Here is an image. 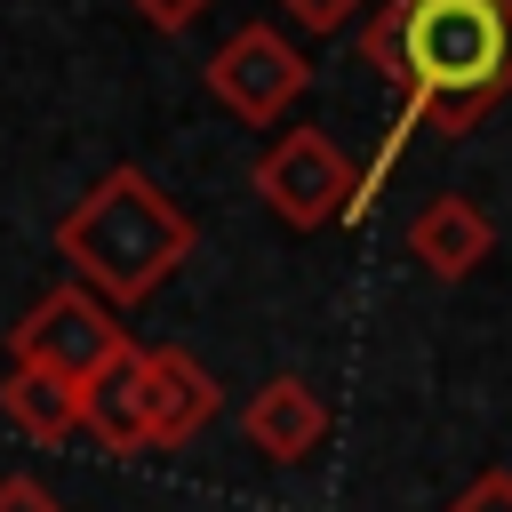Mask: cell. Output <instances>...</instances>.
I'll return each mask as SVG.
<instances>
[{"mask_svg":"<svg viewBox=\"0 0 512 512\" xmlns=\"http://www.w3.org/2000/svg\"><path fill=\"white\" fill-rule=\"evenodd\" d=\"M0 512H64V504H56V488H48V480L8 472V480H0Z\"/></svg>","mask_w":512,"mask_h":512,"instance_id":"7c38bea8","label":"cell"},{"mask_svg":"<svg viewBox=\"0 0 512 512\" xmlns=\"http://www.w3.org/2000/svg\"><path fill=\"white\" fill-rule=\"evenodd\" d=\"M488 216L464 200V192H440V200H424L416 216H408V256L432 272V280H464L480 256H488Z\"/></svg>","mask_w":512,"mask_h":512,"instance_id":"ba28073f","label":"cell"},{"mask_svg":"<svg viewBox=\"0 0 512 512\" xmlns=\"http://www.w3.org/2000/svg\"><path fill=\"white\" fill-rule=\"evenodd\" d=\"M448 512H512V472H480Z\"/></svg>","mask_w":512,"mask_h":512,"instance_id":"5bb4252c","label":"cell"},{"mask_svg":"<svg viewBox=\"0 0 512 512\" xmlns=\"http://www.w3.org/2000/svg\"><path fill=\"white\" fill-rule=\"evenodd\" d=\"M80 432H96V448H104V456H136V448H144V432H136V376H128V360H112V368L80 392Z\"/></svg>","mask_w":512,"mask_h":512,"instance_id":"30bf717a","label":"cell"},{"mask_svg":"<svg viewBox=\"0 0 512 512\" xmlns=\"http://www.w3.org/2000/svg\"><path fill=\"white\" fill-rule=\"evenodd\" d=\"M128 8H136L144 24H160V32H192V24H200L216 0H128Z\"/></svg>","mask_w":512,"mask_h":512,"instance_id":"4fadbf2b","label":"cell"},{"mask_svg":"<svg viewBox=\"0 0 512 512\" xmlns=\"http://www.w3.org/2000/svg\"><path fill=\"white\" fill-rule=\"evenodd\" d=\"M240 432H248L256 456H272V464H304V456L328 440V408H320V392H312L304 376H264L256 400L240 408Z\"/></svg>","mask_w":512,"mask_h":512,"instance_id":"52a82bcc","label":"cell"},{"mask_svg":"<svg viewBox=\"0 0 512 512\" xmlns=\"http://www.w3.org/2000/svg\"><path fill=\"white\" fill-rule=\"evenodd\" d=\"M0 416L24 432V440H64V432H80V392L64 384V376H48V368H8V384H0Z\"/></svg>","mask_w":512,"mask_h":512,"instance_id":"9c48e42d","label":"cell"},{"mask_svg":"<svg viewBox=\"0 0 512 512\" xmlns=\"http://www.w3.org/2000/svg\"><path fill=\"white\" fill-rule=\"evenodd\" d=\"M56 256L80 272L88 296H104V304H144V296L192 256V216H184L136 160H112V168L56 216Z\"/></svg>","mask_w":512,"mask_h":512,"instance_id":"7a4b0ae2","label":"cell"},{"mask_svg":"<svg viewBox=\"0 0 512 512\" xmlns=\"http://www.w3.org/2000/svg\"><path fill=\"white\" fill-rule=\"evenodd\" d=\"M288 8V24H304L312 40H328V32H344L352 16H360V0H280Z\"/></svg>","mask_w":512,"mask_h":512,"instance_id":"8fae6325","label":"cell"},{"mask_svg":"<svg viewBox=\"0 0 512 512\" xmlns=\"http://www.w3.org/2000/svg\"><path fill=\"white\" fill-rule=\"evenodd\" d=\"M136 344H128V328H120V312L104 304V296H88L80 280H64V288H48L16 328H8V360L16 368H48V376H64L72 392H88L112 360H128Z\"/></svg>","mask_w":512,"mask_h":512,"instance_id":"3957f363","label":"cell"},{"mask_svg":"<svg viewBox=\"0 0 512 512\" xmlns=\"http://www.w3.org/2000/svg\"><path fill=\"white\" fill-rule=\"evenodd\" d=\"M312 88V64L288 48V32H272V24H240L216 56H208V96L232 112V120H248V128H272L296 96Z\"/></svg>","mask_w":512,"mask_h":512,"instance_id":"5b68a950","label":"cell"},{"mask_svg":"<svg viewBox=\"0 0 512 512\" xmlns=\"http://www.w3.org/2000/svg\"><path fill=\"white\" fill-rule=\"evenodd\" d=\"M256 192H264V208H272L288 232H320V224L352 216L360 176H352V160H344L320 128H288V136L256 160Z\"/></svg>","mask_w":512,"mask_h":512,"instance_id":"277c9868","label":"cell"},{"mask_svg":"<svg viewBox=\"0 0 512 512\" xmlns=\"http://www.w3.org/2000/svg\"><path fill=\"white\" fill-rule=\"evenodd\" d=\"M128 376H136V432H144V448H184L216 416V400H224L216 376L184 344H136Z\"/></svg>","mask_w":512,"mask_h":512,"instance_id":"8992f818","label":"cell"},{"mask_svg":"<svg viewBox=\"0 0 512 512\" xmlns=\"http://www.w3.org/2000/svg\"><path fill=\"white\" fill-rule=\"evenodd\" d=\"M360 64L400 96V128L360 176V200H368V184H384V168L400 160L408 128L464 136L512 96V0H384L360 32Z\"/></svg>","mask_w":512,"mask_h":512,"instance_id":"6da1fadb","label":"cell"}]
</instances>
